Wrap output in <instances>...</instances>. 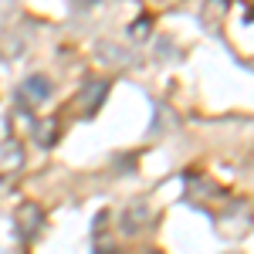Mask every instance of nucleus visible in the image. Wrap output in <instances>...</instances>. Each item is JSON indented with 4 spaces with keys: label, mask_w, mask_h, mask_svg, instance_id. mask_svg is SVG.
Here are the masks:
<instances>
[{
    "label": "nucleus",
    "mask_w": 254,
    "mask_h": 254,
    "mask_svg": "<svg viewBox=\"0 0 254 254\" xmlns=\"http://www.w3.org/2000/svg\"><path fill=\"white\" fill-rule=\"evenodd\" d=\"M14 227H17V234L24 241H34L41 234V227H44V210L38 203H20L17 214H14Z\"/></svg>",
    "instance_id": "obj_1"
},
{
    "label": "nucleus",
    "mask_w": 254,
    "mask_h": 254,
    "mask_svg": "<svg viewBox=\"0 0 254 254\" xmlns=\"http://www.w3.org/2000/svg\"><path fill=\"white\" fill-rule=\"evenodd\" d=\"M24 166V142L20 139H3L0 142V180L14 176Z\"/></svg>",
    "instance_id": "obj_2"
},
{
    "label": "nucleus",
    "mask_w": 254,
    "mask_h": 254,
    "mask_svg": "<svg viewBox=\"0 0 254 254\" xmlns=\"http://www.w3.org/2000/svg\"><path fill=\"white\" fill-rule=\"evenodd\" d=\"M48 95H51V81L44 78V75H31V78L24 81V88H20V102H27V105H38Z\"/></svg>",
    "instance_id": "obj_3"
},
{
    "label": "nucleus",
    "mask_w": 254,
    "mask_h": 254,
    "mask_svg": "<svg viewBox=\"0 0 254 254\" xmlns=\"http://www.w3.org/2000/svg\"><path fill=\"white\" fill-rule=\"evenodd\" d=\"M31 136L38 139L41 146H55L58 142V122L55 119H41V122H34V132Z\"/></svg>",
    "instance_id": "obj_4"
},
{
    "label": "nucleus",
    "mask_w": 254,
    "mask_h": 254,
    "mask_svg": "<svg viewBox=\"0 0 254 254\" xmlns=\"http://www.w3.org/2000/svg\"><path fill=\"white\" fill-rule=\"evenodd\" d=\"M142 217H149V210H146L142 203H139L136 210L129 207V210H126V217H122V231H126V234H136V231H142V227H146V220H142Z\"/></svg>",
    "instance_id": "obj_5"
},
{
    "label": "nucleus",
    "mask_w": 254,
    "mask_h": 254,
    "mask_svg": "<svg viewBox=\"0 0 254 254\" xmlns=\"http://www.w3.org/2000/svg\"><path fill=\"white\" fill-rule=\"evenodd\" d=\"M105 92H109V85H105V81H88V92H85V109H88V112H95L98 102L105 98Z\"/></svg>",
    "instance_id": "obj_6"
},
{
    "label": "nucleus",
    "mask_w": 254,
    "mask_h": 254,
    "mask_svg": "<svg viewBox=\"0 0 254 254\" xmlns=\"http://www.w3.org/2000/svg\"><path fill=\"white\" fill-rule=\"evenodd\" d=\"M98 55H102L98 61H109V64H126L129 61V55L122 48H116V44H98Z\"/></svg>",
    "instance_id": "obj_7"
},
{
    "label": "nucleus",
    "mask_w": 254,
    "mask_h": 254,
    "mask_svg": "<svg viewBox=\"0 0 254 254\" xmlns=\"http://www.w3.org/2000/svg\"><path fill=\"white\" fill-rule=\"evenodd\" d=\"M129 38H136V41H146L149 38V17H139L132 27H129Z\"/></svg>",
    "instance_id": "obj_8"
}]
</instances>
